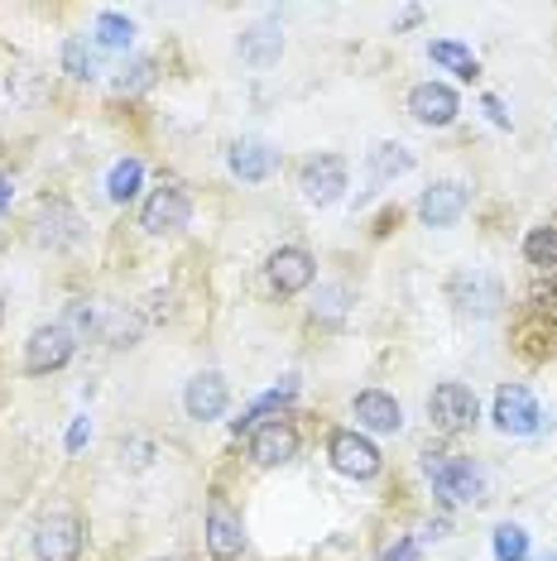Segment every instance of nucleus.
I'll return each instance as SVG.
<instances>
[{
  "instance_id": "f257e3e1",
  "label": "nucleus",
  "mask_w": 557,
  "mask_h": 561,
  "mask_svg": "<svg viewBox=\"0 0 557 561\" xmlns=\"http://www.w3.org/2000/svg\"><path fill=\"white\" fill-rule=\"evenodd\" d=\"M428 480L437 484V494L447 504H480L486 500V470L466 456H447V451H428L423 456Z\"/></svg>"
},
{
  "instance_id": "f03ea898",
  "label": "nucleus",
  "mask_w": 557,
  "mask_h": 561,
  "mask_svg": "<svg viewBox=\"0 0 557 561\" xmlns=\"http://www.w3.org/2000/svg\"><path fill=\"white\" fill-rule=\"evenodd\" d=\"M428 423L437 432H447V437H457V432H471L480 423V403L476 393L457 385V379H447V385H437L428 393Z\"/></svg>"
},
{
  "instance_id": "7ed1b4c3",
  "label": "nucleus",
  "mask_w": 557,
  "mask_h": 561,
  "mask_svg": "<svg viewBox=\"0 0 557 561\" xmlns=\"http://www.w3.org/2000/svg\"><path fill=\"white\" fill-rule=\"evenodd\" d=\"M187 221H193V197L173 183L155 187V193L145 197V207H139V226H145L149 236H179Z\"/></svg>"
},
{
  "instance_id": "20e7f679",
  "label": "nucleus",
  "mask_w": 557,
  "mask_h": 561,
  "mask_svg": "<svg viewBox=\"0 0 557 561\" xmlns=\"http://www.w3.org/2000/svg\"><path fill=\"white\" fill-rule=\"evenodd\" d=\"M447 298L457 302V312L496 317V312H500V302H504V284H500L496 274H486V270H462V274H452Z\"/></svg>"
},
{
  "instance_id": "39448f33",
  "label": "nucleus",
  "mask_w": 557,
  "mask_h": 561,
  "mask_svg": "<svg viewBox=\"0 0 557 561\" xmlns=\"http://www.w3.org/2000/svg\"><path fill=\"white\" fill-rule=\"evenodd\" d=\"M72 351H78V336L62 322H48L24 341V369H30V375H54V369L72 360Z\"/></svg>"
},
{
  "instance_id": "423d86ee",
  "label": "nucleus",
  "mask_w": 557,
  "mask_h": 561,
  "mask_svg": "<svg viewBox=\"0 0 557 561\" xmlns=\"http://www.w3.org/2000/svg\"><path fill=\"white\" fill-rule=\"evenodd\" d=\"M490 417H496V427L504 432V437H528V432L543 427V408L524 385H500L496 389V413Z\"/></svg>"
},
{
  "instance_id": "0eeeda50",
  "label": "nucleus",
  "mask_w": 557,
  "mask_h": 561,
  "mask_svg": "<svg viewBox=\"0 0 557 561\" xmlns=\"http://www.w3.org/2000/svg\"><path fill=\"white\" fill-rule=\"evenodd\" d=\"M327 456H332V466L341 470V476H351V480L379 476V446L365 437V432H356V427L332 432V442H327Z\"/></svg>"
},
{
  "instance_id": "6e6552de",
  "label": "nucleus",
  "mask_w": 557,
  "mask_h": 561,
  "mask_svg": "<svg viewBox=\"0 0 557 561\" xmlns=\"http://www.w3.org/2000/svg\"><path fill=\"white\" fill-rule=\"evenodd\" d=\"M466 207H471V193H466V183H457V178H442V183H433L418 197V216H423V226H433V231L457 226Z\"/></svg>"
},
{
  "instance_id": "1a4fd4ad",
  "label": "nucleus",
  "mask_w": 557,
  "mask_h": 561,
  "mask_svg": "<svg viewBox=\"0 0 557 561\" xmlns=\"http://www.w3.org/2000/svg\"><path fill=\"white\" fill-rule=\"evenodd\" d=\"M82 552V523L72 514H48L34 528V557L39 561H78Z\"/></svg>"
},
{
  "instance_id": "9d476101",
  "label": "nucleus",
  "mask_w": 557,
  "mask_h": 561,
  "mask_svg": "<svg viewBox=\"0 0 557 561\" xmlns=\"http://www.w3.org/2000/svg\"><path fill=\"white\" fill-rule=\"evenodd\" d=\"M298 187H303V197H308L312 207H332V202L346 193V163H341L337 154L308 159L303 163V173H298Z\"/></svg>"
},
{
  "instance_id": "9b49d317",
  "label": "nucleus",
  "mask_w": 557,
  "mask_h": 561,
  "mask_svg": "<svg viewBox=\"0 0 557 561\" xmlns=\"http://www.w3.org/2000/svg\"><path fill=\"white\" fill-rule=\"evenodd\" d=\"M207 547L217 561H231L246 552V523H240V514L221 494H212V504H207Z\"/></svg>"
},
{
  "instance_id": "f8f14e48",
  "label": "nucleus",
  "mask_w": 557,
  "mask_h": 561,
  "mask_svg": "<svg viewBox=\"0 0 557 561\" xmlns=\"http://www.w3.org/2000/svg\"><path fill=\"white\" fill-rule=\"evenodd\" d=\"M264 274H270V288L278 293V298H294V293H303L312 284V274H318V264H312L308 250L298 245H284L270 254V264H264Z\"/></svg>"
},
{
  "instance_id": "ddd939ff",
  "label": "nucleus",
  "mask_w": 557,
  "mask_h": 561,
  "mask_svg": "<svg viewBox=\"0 0 557 561\" xmlns=\"http://www.w3.org/2000/svg\"><path fill=\"white\" fill-rule=\"evenodd\" d=\"M226 403H231V389H226V379L217 375V369H202V375L187 379L183 408H187V417H193V423H212V417H221Z\"/></svg>"
},
{
  "instance_id": "4468645a",
  "label": "nucleus",
  "mask_w": 557,
  "mask_h": 561,
  "mask_svg": "<svg viewBox=\"0 0 557 561\" xmlns=\"http://www.w3.org/2000/svg\"><path fill=\"white\" fill-rule=\"evenodd\" d=\"M409 111H413L418 125H433V130H442V125L457 121L462 101H457V92H452L447 82H418L409 92Z\"/></svg>"
},
{
  "instance_id": "2eb2a0df",
  "label": "nucleus",
  "mask_w": 557,
  "mask_h": 561,
  "mask_svg": "<svg viewBox=\"0 0 557 561\" xmlns=\"http://www.w3.org/2000/svg\"><path fill=\"white\" fill-rule=\"evenodd\" d=\"M82 216L68 207V202H48V207L39 211V226H34V240L48 250H72L82 240Z\"/></svg>"
},
{
  "instance_id": "dca6fc26",
  "label": "nucleus",
  "mask_w": 557,
  "mask_h": 561,
  "mask_svg": "<svg viewBox=\"0 0 557 561\" xmlns=\"http://www.w3.org/2000/svg\"><path fill=\"white\" fill-rule=\"evenodd\" d=\"M250 456H255V466H288L298 456V432L288 423H260L250 432Z\"/></svg>"
},
{
  "instance_id": "f3484780",
  "label": "nucleus",
  "mask_w": 557,
  "mask_h": 561,
  "mask_svg": "<svg viewBox=\"0 0 557 561\" xmlns=\"http://www.w3.org/2000/svg\"><path fill=\"white\" fill-rule=\"evenodd\" d=\"M399 427H403V408L395 393H385V389L356 393V432H399Z\"/></svg>"
},
{
  "instance_id": "a211bd4d",
  "label": "nucleus",
  "mask_w": 557,
  "mask_h": 561,
  "mask_svg": "<svg viewBox=\"0 0 557 561\" xmlns=\"http://www.w3.org/2000/svg\"><path fill=\"white\" fill-rule=\"evenodd\" d=\"M274 149L264 145V139H236L231 149H226V169H231L240 183H264V178L274 173Z\"/></svg>"
},
{
  "instance_id": "6ab92c4d",
  "label": "nucleus",
  "mask_w": 557,
  "mask_h": 561,
  "mask_svg": "<svg viewBox=\"0 0 557 561\" xmlns=\"http://www.w3.org/2000/svg\"><path fill=\"white\" fill-rule=\"evenodd\" d=\"M278 54H284V34H278L274 20L250 24V30L240 34V58H246L250 68H274Z\"/></svg>"
},
{
  "instance_id": "aec40b11",
  "label": "nucleus",
  "mask_w": 557,
  "mask_h": 561,
  "mask_svg": "<svg viewBox=\"0 0 557 561\" xmlns=\"http://www.w3.org/2000/svg\"><path fill=\"white\" fill-rule=\"evenodd\" d=\"M294 393H298V379H294V375H288V379H284V385H278V389H270V393H260V399H255V403H250V408H246V413H240V417H236V423H231V432H236V437H240V432H255V427L264 423V417H270V423H274V413H284V408H288V403H294Z\"/></svg>"
},
{
  "instance_id": "412c9836",
  "label": "nucleus",
  "mask_w": 557,
  "mask_h": 561,
  "mask_svg": "<svg viewBox=\"0 0 557 561\" xmlns=\"http://www.w3.org/2000/svg\"><path fill=\"white\" fill-rule=\"evenodd\" d=\"M62 72L78 82H92L101 72V48L92 34H72V39H62Z\"/></svg>"
},
{
  "instance_id": "4be33fe9",
  "label": "nucleus",
  "mask_w": 557,
  "mask_h": 561,
  "mask_svg": "<svg viewBox=\"0 0 557 561\" xmlns=\"http://www.w3.org/2000/svg\"><path fill=\"white\" fill-rule=\"evenodd\" d=\"M159 78V62L155 58H130V62H121V72L111 78V92L116 96H139V92H149Z\"/></svg>"
},
{
  "instance_id": "5701e85b",
  "label": "nucleus",
  "mask_w": 557,
  "mask_h": 561,
  "mask_svg": "<svg viewBox=\"0 0 557 561\" xmlns=\"http://www.w3.org/2000/svg\"><path fill=\"white\" fill-rule=\"evenodd\" d=\"M92 39H96V48L125 54V48L135 44V24L125 20V15H116V10H101V15H96V30H92Z\"/></svg>"
},
{
  "instance_id": "b1692460",
  "label": "nucleus",
  "mask_w": 557,
  "mask_h": 561,
  "mask_svg": "<svg viewBox=\"0 0 557 561\" xmlns=\"http://www.w3.org/2000/svg\"><path fill=\"white\" fill-rule=\"evenodd\" d=\"M428 54H433V62H442V68L457 72L462 82H476V78H480V62H476L471 48H462V44H452V39H437L433 48H428Z\"/></svg>"
},
{
  "instance_id": "393cba45",
  "label": "nucleus",
  "mask_w": 557,
  "mask_h": 561,
  "mask_svg": "<svg viewBox=\"0 0 557 561\" xmlns=\"http://www.w3.org/2000/svg\"><path fill=\"white\" fill-rule=\"evenodd\" d=\"M413 169V154L403 145H375L371 149V178L375 183H385V178H399Z\"/></svg>"
},
{
  "instance_id": "a878e982",
  "label": "nucleus",
  "mask_w": 557,
  "mask_h": 561,
  "mask_svg": "<svg viewBox=\"0 0 557 561\" xmlns=\"http://www.w3.org/2000/svg\"><path fill=\"white\" fill-rule=\"evenodd\" d=\"M524 260L534 270H557V226H534L524 240Z\"/></svg>"
},
{
  "instance_id": "bb28decb",
  "label": "nucleus",
  "mask_w": 557,
  "mask_h": 561,
  "mask_svg": "<svg viewBox=\"0 0 557 561\" xmlns=\"http://www.w3.org/2000/svg\"><path fill=\"white\" fill-rule=\"evenodd\" d=\"M139 178H145V163H139V159H121L116 169H111V178H106V197L111 202H130L139 193Z\"/></svg>"
},
{
  "instance_id": "cd10ccee",
  "label": "nucleus",
  "mask_w": 557,
  "mask_h": 561,
  "mask_svg": "<svg viewBox=\"0 0 557 561\" xmlns=\"http://www.w3.org/2000/svg\"><path fill=\"white\" fill-rule=\"evenodd\" d=\"M490 552H496V561H528V533L519 523H500L496 538H490Z\"/></svg>"
},
{
  "instance_id": "c85d7f7f",
  "label": "nucleus",
  "mask_w": 557,
  "mask_h": 561,
  "mask_svg": "<svg viewBox=\"0 0 557 561\" xmlns=\"http://www.w3.org/2000/svg\"><path fill=\"white\" fill-rule=\"evenodd\" d=\"M351 302V288L346 284H327L318 288V302H312V317H322V322H341V312H346Z\"/></svg>"
},
{
  "instance_id": "c756f323",
  "label": "nucleus",
  "mask_w": 557,
  "mask_h": 561,
  "mask_svg": "<svg viewBox=\"0 0 557 561\" xmlns=\"http://www.w3.org/2000/svg\"><path fill=\"white\" fill-rule=\"evenodd\" d=\"M101 336H106L111 346H135L139 322H135V317H125V312H111V317H106V327H101Z\"/></svg>"
},
{
  "instance_id": "7c9ffc66",
  "label": "nucleus",
  "mask_w": 557,
  "mask_h": 561,
  "mask_svg": "<svg viewBox=\"0 0 557 561\" xmlns=\"http://www.w3.org/2000/svg\"><path fill=\"white\" fill-rule=\"evenodd\" d=\"M62 327H68L72 336H78V331H92V308H87V302H72L68 317H62Z\"/></svg>"
},
{
  "instance_id": "2f4dec72",
  "label": "nucleus",
  "mask_w": 557,
  "mask_h": 561,
  "mask_svg": "<svg viewBox=\"0 0 557 561\" xmlns=\"http://www.w3.org/2000/svg\"><path fill=\"white\" fill-rule=\"evenodd\" d=\"M87 442H92V423H87V417H72V427H68V451H82Z\"/></svg>"
},
{
  "instance_id": "473e14b6",
  "label": "nucleus",
  "mask_w": 557,
  "mask_h": 561,
  "mask_svg": "<svg viewBox=\"0 0 557 561\" xmlns=\"http://www.w3.org/2000/svg\"><path fill=\"white\" fill-rule=\"evenodd\" d=\"M379 561H418V538H399Z\"/></svg>"
},
{
  "instance_id": "72a5a7b5",
  "label": "nucleus",
  "mask_w": 557,
  "mask_h": 561,
  "mask_svg": "<svg viewBox=\"0 0 557 561\" xmlns=\"http://www.w3.org/2000/svg\"><path fill=\"white\" fill-rule=\"evenodd\" d=\"M480 106H486V116L496 121V125H510V116H504V106H500V96H480Z\"/></svg>"
},
{
  "instance_id": "f704fd0d",
  "label": "nucleus",
  "mask_w": 557,
  "mask_h": 561,
  "mask_svg": "<svg viewBox=\"0 0 557 561\" xmlns=\"http://www.w3.org/2000/svg\"><path fill=\"white\" fill-rule=\"evenodd\" d=\"M423 538H447V518H437V523H428V528H423Z\"/></svg>"
},
{
  "instance_id": "c9c22d12",
  "label": "nucleus",
  "mask_w": 557,
  "mask_h": 561,
  "mask_svg": "<svg viewBox=\"0 0 557 561\" xmlns=\"http://www.w3.org/2000/svg\"><path fill=\"white\" fill-rule=\"evenodd\" d=\"M5 207H10V178L0 173V211H5Z\"/></svg>"
},
{
  "instance_id": "e433bc0d",
  "label": "nucleus",
  "mask_w": 557,
  "mask_h": 561,
  "mask_svg": "<svg viewBox=\"0 0 557 561\" xmlns=\"http://www.w3.org/2000/svg\"><path fill=\"white\" fill-rule=\"evenodd\" d=\"M543 561H557V557H543Z\"/></svg>"
}]
</instances>
